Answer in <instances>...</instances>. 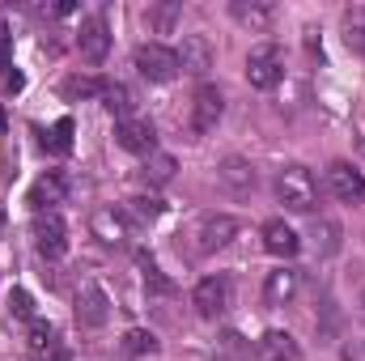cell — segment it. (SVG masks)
<instances>
[{
    "mask_svg": "<svg viewBox=\"0 0 365 361\" xmlns=\"http://www.w3.org/2000/svg\"><path fill=\"white\" fill-rule=\"evenodd\" d=\"M115 145L128 149V153H136V158H153L158 153V132H153L149 119L132 115V119H119L115 123Z\"/></svg>",
    "mask_w": 365,
    "mask_h": 361,
    "instance_id": "cell-7",
    "label": "cell"
},
{
    "mask_svg": "<svg viewBox=\"0 0 365 361\" xmlns=\"http://www.w3.org/2000/svg\"><path fill=\"white\" fill-rule=\"evenodd\" d=\"M264 247H268V255H276V260H293V255L302 251V238H297L293 225L268 221V225H264Z\"/></svg>",
    "mask_w": 365,
    "mask_h": 361,
    "instance_id": "cell-18",
    "label": "cell"
},
{
    "mask_svg": "<svg viewBox=\"0 0 365 361\" xmlns=\"http://www.w3.org/2000/svg\"><path fill=\"white\" fill-rule=\"evenodd\" d=\"M136 73H140L145 81L166 86V81H175V77L182 73L179 68V51L166 47V43H140V47H136Z\"/></svg>",
    "mask_w": 365,
    "mask_h": 361,
    "instance_id": "cell-2",
    "label": "cell"
},
{
    "mask_svg": "<svg viewBox=\"0 0 365 361\" xmlns=\"http://www.w3.org/2000/svg\"><path fill=\"white\" fill-rule=\"evenodd\" d=\"M230 302H234V285H230V276H221V272L204 276V280L195 285V293H191V306H195L200 319H221V315L230 310Z\"/></svg>",
    "mask_w": 365,
    "mask_h": 361,
    "instance_id": "cell-5",
    "label": "cell"
},
{
    "mask_svg": "<svg viewBox=\"0 0 365 361\" xmlns=\"http://www.w3.org/2000/svg\"><path fill=\"white\" fill-rule=\"evenodd\" d=\"M340 361H365V340H344Z\"/></svg>",
    "mask_w": 365,
    "mask_h": 361,
    "instance_id": "cell-33",
    "label": "cell"
},
{
    "mask_svg": "<svg viewBox=\"0 0 365 361\" xmlns=\"http://www.w3.org/2000/svg\"><path fill=\"white\" fill-rule=\"evenodd\" d=\"M344 43H349L357 56H365V17H349V26H344Z\"/></svg>",
    "mask_w": 365,
    "mask_h": 361,
    "instance_id": "cell-30",
    "label": "cell"
},
{
    "mask_svg": "<svg viewBox=\"0 0 365 361\" xmlns=\"http://www.w3.org/2000/svg\"><path fill=\"white\" fill-rule=\"evenodd\" d=\"M357 306H361V323H365V289H361V298H357Z\"/></svg>",
    "mask_w": 365,
    "mask_h": 361,
    "instance_id": "cell-35",
    "label": "cell"
},
{
    "mask_svg": "<svg viewBox=\"0 0 365 361\" xmlns=\"http://www.w3.org/2000/svg\"><path fill=\"white\" fill-rule=\"evenodd\" d=\"M4 68H13V34H9V26H0V73Z\"/></svg>",
    "mask_w": 365,
    "mask_h": 361,
    "instance_id": "cell-31",
    "label": "cell"
},
{
    "mask_svg": "<svg viewBox=\"0 0 365 361\" xmlns=\"http://www.w3.org/2000/svg\"><path fill=\"white\" fill-rule=\"evenodd\" d=\"M64 195H68V183L60 171H47V175H38L34 187H30V195H26V204L34 208V213H51L56 204H64Z\"/></svg>",
    "mask_w": 365,
    "mask_h": 361,
    "instance_id": "cell-13",
    "label": "cell"
},
{
    "mask_svg": "<svg viewBox=\"0 0 365 361\" xmlns=\"http://www.w3.org/2000/svg\"><path fill=\"white\" fill-rule=\"evenodd\" d=\"M140 272H145V289H149V293H158V298H170V293H175V280L158 268L153 260H140Z\"/></svg>",
    "mask_w": 365,
    "mask_h": 361,
    "instance_id": "cell-25",
    "label": "cell"
},
{
    "mask_svg": "<svg viewBox=\"0 0 365 361\" xmlns=\"http://www.w3.org/2000/svg\"><path fill=\"white\" fill-rule=\"evenodd\" d=\"M314 247H319L323 255H331V251L340 247V225H336V221H314Z\"/></svg>",
    "mask_w": 365,
    "mask_h": 361,
    "instance_id": "cell-29",
    "label": "cell"
},
{
    "mask_svg": "<svg viewBox=\"0 0 365 361\" xmlns=\"http://www.w3.org/2000/svg\"><path fill=\"white\" fill-rule=\"evenodd\" d=\"M0 136H4V111H0Z\"/></svg>",
    "mask_w": 365,
    "mask_h": 361,
    "instance_id": "cell-36",
    "label": "cell"
},
{
    "mask_svg": "<svg viewBox=\"0 0 365 361\" xmlns=\"http://www.w3.org/2000/svg\"><path fill=\"white\" fill-rule=\"evenodd\" d=\"M90 230L93 238L102 243V247H128V238H132V221L123 217V208H98L90 217Z\"/></svg>",
    "mask_w": 365,
    "mask_h": 361,
    "instance_id": "cell-9",
    "label": "cell"
},
{
    "mask_svg": "<svg viewBox=\"0 0 365 361\" xmlns=\"http://www.w3.org/2000/svg\"><path fill=\"white\" fill-rule=\"evenodd\" d=\"M56 345H60V336H56V327H51L47 319H34V323L26 327V349H30V357H34V361L47 357Z\"/></svg>",
    "mask_w": 365,
    "mask_h": 361,
    "instance_id": "cell-21",
    "label": "cell"
},
{
    "mask_svg": "<svg viewBox=\"0 0 365 361\" xmlns=\"http://www.w3.org/2000/svg\"><path fill=\"white\" fill-rule=\"evenodd\" d=\"M30 238H34V251L43 260H60L68 251V225L64 217L51 208V213H34V225H30Z\"/></svg>",
    "mask_w": 365,
    "mask_h": 361,
    "instance_id": "cell-4",
    "label": "cell"
},
{
    "mask_svg": "<svg viewBox=\"0 0 365 361\" xmlns=\"http://www.w3.org/2000/svg\"><path fill=\"white\" fill-rule=\"evenodd\" d=\"M0 234H4V208H0Z\"/></svg>",
    "mask_w": 365,
    "mask_h": 361,
    "instance_id": "cell-37",
    "label": "cell"
},
{
    "mask_svg": "<svg viewBox=\"0 0 365 361\" xmlns=\"http://www.w3.org/2000/svg\"><path fill=\"white\" fill-rule=\"evenodd\" d=\"M230 13H234V21L247 26L251 34H264V30L272 26V4H264V0H234Z\"/></svg>",
    "mask_w": 365,
    "mask_h": 361,
    "instance_id": "cell-19",
    "label": "cell"
},
{
    "mask_svg": "<svg viewBox=\"0 0 365 361\" xmlns=\"http://www.w3.org/2000/svg\"><path fill=\"white\" fill-rule=\"evenodd\" d=\"M145 179L149 183H170L175 179V158H170V153H153V158L145 162Z\"/></svg>",
    "mask_w": 365,
    "mask_h": 361,
    "instance_id": "cell-27",
    "label": "cell"
},
{
    "mask_svg": "<svg viewBox=\"0 0 365 361\" xmlns=\"http://www.w3.org/2000/svg\"><path fill=\"white\" fill-rule=\"evenodd\" d=\"M247 81L255 90H276L284 81V51L276 43H259L251 56H247Z\"/></svg>",
    "mask_w": 365,
    "mask_h": 361,
    "instance_id": "cell-3",
    "label": "cell"
},
{
    "mask_svg": "<svg viewBox=\"0 0 365 361\" xmlns=\"http://www.w3.org/2000/svg\"><path fill=\"white\" fill-rule=\"evenodd\" d=\"M217 179H221V187L230 191V195H251L255 191V166L247 162V158H225L221 166H217Z\"/></svg>",
    "mask_w": 365,
    "mask_h": 361,
    "instance_id": "cell-15",
    "label": "cell"
},
{
    "mask_svg": "<svg viewBox=\"0 0 365 361\" xmlns=\"http://www.w3.org/2000/svg\"><path fill=\"white\" fill-rule=\"evenodd\" d=\"M327 187L340 204H365V175L353 162H331L327 166Z\"/></svg>",
    "mask_w": 365,
    "mask_h": 361,
    "instance_id": "cell-10",
    "label": "cell"
},
{
    "mask_svg": "<svg viewBox=\"0 0 365 361\" xmlns=\"http://www.w3.org/2000/svg\"><path fill=\"white\" fill-rule=\"evenodd\" d=\"M221 115H225V98L217 86H200L195 98H191V132L195 136H208L217 123H221Z\"/></svg>",
    "mask_w": 365,
    "mask_h": 361,
    "instance_id": "cell-8",
    "label": "cell"
},
{
    "mask_svg": "<svg viewBox=\"0 0 365 361\" xmlns=\"http://www.w3.org/2000/svg\"><path fill=\"white\" fill-rule=\"evenodd\" d=\"M195 238H200V251L212 255V251H221V247H230V243L238 238V221H234L230 213H208V217L200 221Z\"/></svg>",
    "mask_w": 365,
    "mask_h": 361,
    "instance_id": "cell-11",
    "label": "cell"
},
{
    "mask_svg": "<svg viewBox=\"0 0 365 361\" xmlns=\"http://www.w3.org/2000/svg\"><path fill=\"white\" fill-rule=\"evenodd\" d=\"M43 145H47L51 153H68V149H73V119H56L51 132L43 136Z\"/></svg>",
    "mask_w": 365,
    "mask_h": 361,
    "instance_id": "cell-26",
    "label": "cell"
},
{
    "mask_svg": "<svg viewBox=\"0 0 365 361\" xmlns=\"http://www.w3.org/2000/svg\"><path fill=\"white\" fill-rule=\"evenodd\" d=\"M102 90H106V81H98V77H68L64 81L68 98H102Z\"/></svg>",
    "mask_w": 365,
    "mask_h": 361,
    "instance_id": "cell-28",
    "label": "cell"
},
{
    "mask_svg": "<svg viewBox=\"0 0 365 361\" xmlns=\"http://www.w3.org/2000/svg\"><path fill=\"white\" fill-rule=\"evenodd\" d=\"M162 200L158 195H132V200H123V217L128 221H140V225H153L158 217H162Z\"/></svg>",
    "mask_w": 365,
    "mask_h": 361,
    "instance_id": "cell-22",
    "label": "cell"
},
{
    "mask_svg": "<svg viewBox=\"0 0 365 361\" xmlns=\"http://www.w3.org/2000/svg\"><path fill=\"white\" fill-rule=\"evenodd\" d=\"M77 51H81L86 64H102V60H106V51H110V30H106L102 17H86V21H81Z\"/></svg>",
    "mask_w": 365,
    "mask_h": 361,
    "instance_id": "cell-12",
    "label": "cell"
},
{
    "mask_svg": "<svg viewBox=\"0 0 365 361\" xmlns=\"http://www.w3.org/2000/svg\"><path fill=\"white\" fill-rule=\"evenodd\" d=\"M297 289H302V272L297 268H272L264 276V302L268 306H284V302H293L297 298Z\"/></svg>",
    "mask_w": 365,
    "mask_h": 361,
    "instance_id": "cell-16",
    "label": "cell"
},
{
    "mask_svg": "<svg viewBox=\"0 0 365 361\" xmlns=\"http://www.w3.org/2000/svg\"><path fill=\"white\" fill-rule=\"evenodd\" d=\"M73 315H77L81 327H106V319H110V298H106V289H102L98 280H81V289H77V298H73Z\"/></svg>",
    "mask_w": 365,
    "mask_h": 361,
    "instance_id": "cell-6",
    "label": "cell"
},
{
    "mask_svg": "<svg viewBox=\"0 0 365 361\" xmlns=\"http://www.w3.org/2000/svg\"><path fill=\"white\" fill-rule=\"evenodd\" d=\"M276 200L289 213H314L319 208V179L306 166H284L276 175Z\"/></svg>",
    "mask_w": 365,
    "mask_h": 361,
    "instance_id": "cell-1",
    "label": "cell"
},
{
    "mask_svg": "<svg viewBox=\"0 0 365 361\" xmlns=\"http://www.w3.org/2000/svg\"><path fill=\"white\" fill-rule=\"evenodd\" d=\"M102 106L115 115V123H119V119H132V90L119 86V81H106V90H102Z\"/></svg>",
    "mask_w": 365,
    "mask_h": 361,
    "instance_id": "cell-23",
    "label": "cell"
},
{
    "mask_svg": "<svg viewBox=\"0 0 365 361\" xmlns=\"http://www.w3.org/2000/svg\"><path fill=\"white\" fill-rule=\"evenodd\" d=\"M38 361H68V349H64V345H56L47 357H38Z\"/></svg>",
    "mask_w": 365,
    "mask_h": 361,
    "instance_id": "cell-34",
    "label": "cell"
},
{
    "mask_svg": "<svg viewBox=\"0 0 365 361\" xmlns=\"http://www.w3.org/2000/svg\"><path fill=\"white\" fill-rule=\"evenodd\" d=\"M38 315H34V298L26 293V289H13L9 293V323H21V327H30Z\"/></svg>",
    "mask_w": 365,
    "mask_h": 361,
    "instance_id": "cell-24",
    "label": "cell"
},
{
    "mask_svg": "<svg viewBox=\"0 0 365 361\" xmlns=\"http://www.w3.org/2000/svg\"><path fill=\"white\" fill-rule=\"evenodd\" d=\"M123 353L132 361H149V357H158L162 353V345H158V336L153 332H145V327H132V332H123Z\"/></svg>",
    "mask_w": 365,
    "mask_h": 361,
    "instance_id": "cell-20",
    "label": "cell"
},
{
    "mask_svg": "<svg viewBox=\"0 0 365 361\" xmlns=\"http://www.w3.org/2000/svg\"><path fill=\"white\" fill-rule=\"evenodd\" d=\"M179 68L191 73V77H204L212 68V43L204 34H182L179 43Z\"/></svg>",
    "mask_w": 365,
    "mask_h": 361,
    "instance_id": "cell-14",
    "label": "cell"
},
{
    "mask_svg": "<svg viewBox=\"0 0 365 361\" xmlns=\"http://www.w3.org/2000/svg\"><path fill=\"white\" fill-rule=\"evenodd\" d=\"M255 357L259 361H297L302 349H297V340H293L289 332L272 327V332H264V336L255 340Z\"/></svg>",
    "mask_w": 365,
    "mask_h": 361,
    "instance_id": "cell-17",
    "label": "cell"
},
{
    "mask_svg": "<svg viewBox=\"0 0 365 361\" xmlns=\"http://www.w3.org/2000/svg\"><path fill=\"white\" fill-rule=\"evenodd\" d=\"M0 86H4V93H17L26 86V77H21L17 68H4V73H0Z\"/></svg>",
    "mask_w": 365,
    "mask_h": 361,
    "instance_id": "cell-32",
    "label": "cell"
}]
</instances>
